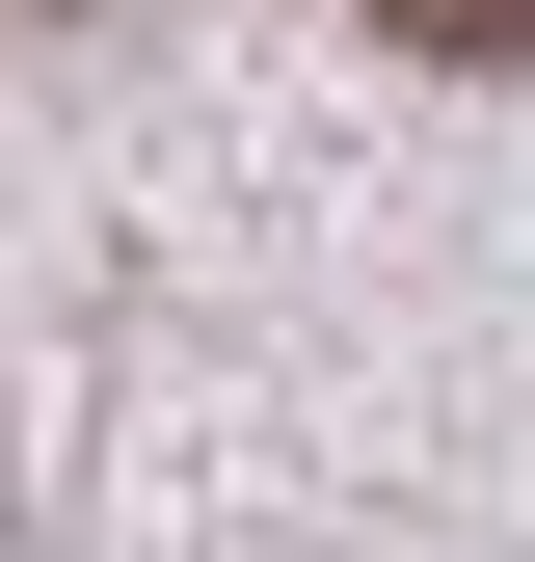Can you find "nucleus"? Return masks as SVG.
<instances>
[{
  "instance_id": "1",
  "label": "nucleus",
  "mask_w": 535,
  "mask_h": 562,
  "mask_svg": "<svg viewBox=\"0 0 535 562\" xmlns=\"http://www.w3.org/2000/svg\"><path fill=\"white\" fill-rule=\"evenodd\" d=\"M401 54H535V0H375Z\"/></svg>"
}]
</instances>
